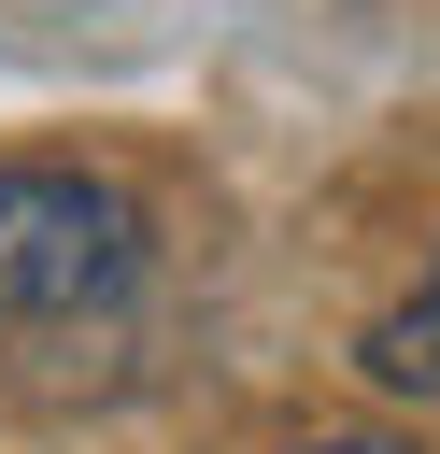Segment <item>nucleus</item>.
<instances>
[{"label":"nucleus","mask_w":440,"mask_h":454,"mask_svg":"<svg viewBox=\"0 0 440 454\" xmlns=\"http://www.w3.org/2000/svg\"><path fill=\"white\" fill-rule=\"evenodd\" d=\"M142 284V199L99 184V170H57V156H14L0 170V340H43V326H85Z\"/></svg>","instance_id":"f257e3e1"},{"label":"nucleus","mask_w":440,"mask_h":454,"mask_svg":"<svg viewBox=\"0 0 440 454\" xmlns=\"http://www.w3.org/2000/svg\"><path fill=\"white\" fill-rule=\"evenodd\" d=\"M369 355H383V383H440V270H426V298H412Z\"/></svg>","instance_id":"f03ea898"},{"label":"nucleus","mask_w":440,"mask_h":454,"mask_svg":"<svg viewBox=\"0 0 440 454\" xmlns=\"http://www.w3.org/2000/svg\"><path fill=\"white\" fill-rule=\"evenodd\" d=\"M298 454H397V440H298Z\"/></svg>","instance_id":"7ed1b4c3"}]
</instances>
